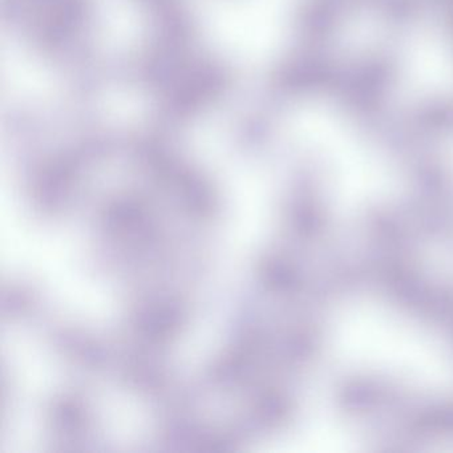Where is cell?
<instances>
[{
	"mask_svg": "<svg viewBox=\"0 0 453 453\" xmlns=\"http://www.w3.org/2000/svg\"><path fill=\"white\" fill-rule=\"evenodd\" d=\"M440 4L444 7L448 25L450 26V31H452L453 35V0H440Z\"/></svg>",
	"mask_w": 453,
	"mask_h": 453,
	"instance_id": "6da1fadb",
	"label": "cell"
}]
</instances>
